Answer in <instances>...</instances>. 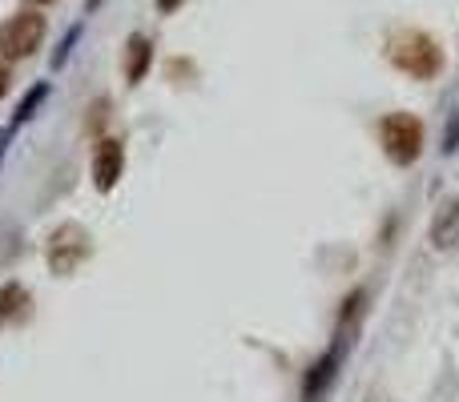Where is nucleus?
<instances>
[{
	"label": "nucleus",
	"instance_id": "obj_7",
	"mask_svg": "<svg viewBox=\"0 0 459 402\" xmlns=\"http://www.w3.org/2000/svg\"><path fill=\"white\" fill-rule=\"evenodd\" d=\"M428 237H431V250H439V253H452L459 245V198H447L436 210Z\"/></svg>",
	"mask_w": 459,
	"mask_h": 402
},
{
	"label": "nucleus",
	"instance_id": "obj_16",
	"mask_svg": "<svg viewBox=\"0 0 459 402\" xmlns=\"http://www.w3.org/2000/svg\"><path fill=\"white\" fill-rule=\"evenodd\" d=\"M363 402H367V398H363Z\"/></svg>",
	"mask_w": 459,
	"mask_h": 402
},
{
	"label": "nucleus",
	"instance_id": "obj_4",
	"mask_svg": "<svg viewBox=\"0 0 459 402\" xmlns=\"http://www.w3.org/2000/svg\"><path fill=\"white\" fill-rule=\"evenodd\" d=\"M93 253V242H89V229L77 226V221H65V226H56L53 234H48L45 242V261L53 274H73V269L81 266V261Z\"/></svg>",
	"mask_w": 459,
	"mask_h": 402
},
{
	"label": "nucleus",
	"instance_id": "obj_3",
	"mask_svg": "<svg viewBox=\"0 0 459 402\" xmlns=\"http://www.w3.org/2000/svg\"><path fill=\"white\" fill-rule=\"evenodd\" d=\"M45 32H48L45 13H37V8L13 13L0 24V56H4V61H29V56L45 45Z\"/></svg>",
	"mask_w": 459,
	"mask_h": 402
},
{
	"label": "nucleus",
	"instance_id": "obj_1",
	"mask_svg": "<svg viewBox=\"0 0 459 402\" xmlns=\"http://www.w3.org/2000/svg\"><path fill=\"white\" fill-rule=\"evenodd\" d=\"M383 56L395 73L411 81H436L447 69V53L428 29H415V24H399L383 37Z\"/></svg>",
	"mask_w": 459,
	"mask_h": 402
},
{
	"label": "nucleus",
	"instance_id": "obj_6",
	"mask_svg": "<svg viewBox=\"0 0 459 402\" xmlns=\"http://www.w3.org/2000/svg\"><path fill=\"white\" fill-rule=\"evenodd\" d=\"M339 358H342V350H339V342H334L323 358H315V363H310L307 379H302V402H318L326 390H331L334 374H339Z\"/></svg>",
	"mask_w": 459,
	"mask_h": 402
},
{
	"label": "nucleus",
	"instance_id": "obj_2",
	"mask_svg": "<svg viewBox=\"0 0 459 402\" xmlns=\"http://www.w3.org/2000/svg\"><path fill=\"white\" fill-rule=\"evenodd\" d=\"M379 145L399 169H407L423 158L428 129H423V121L415 117V113L395 109V113H387V117H379Z\"/></svg>",
	"mask_w": 459,
	"mask_h": 402
},
{
	"label": "nucleus",
	"instance_id": "obj_8",
	"mask_svg": "<svg viewBox=\"0 0 459 402\" xmlns=\"http://www.w3.org/2000/svg\"><path fill=\"white\" fill-rule=\"evenodd\" d=\"M150 64H153V40L142 37V32H134V37L126 40V81L129 85H142Z\"/></svg>",
	"mask_w": 459,
	"mask_h": 402
},
{
	"label": "nucleus",
	"instance_id": "obj_13",
	"mask_svg": "<svg viewBox=\"0 0 459 402\" xmlns=\"http://www.w3.org/2000/svg\"><path fill=\"white\" fill-rule=\"evenodd\" d=\"M8 85H13V73L0 64V101H4V93H8Z\"/></svg>",
	"mask_w": 459,
	"mask_h": 402
},
{
	"label": "nucleus",
	"instance_id": "obj_14",
	"mask_svg": "<svg viewBox=\"0 0 459 402\" xmlns=\"http://www.w3.org/2000/svg\"><path fill=\"white\" fill-rule=\"evenodd\" d=\"M32 4H56V0H32Z\"/></svg>",
	"mask_w": 459,
	"mask_h": 402
},
{
	"label": "nucleus",
	"instance_id": "obj_5",
	"mask_svg": "<svg viewBox=\"0 0 459 402\" xmlns=\"http://www.w3.org/2000/svg\"><path fill=\"white\" fill-rule=\"evenodd\" d=\"M121 174H126V145L117 137H101L93 153V185L101 193H109L121 182Z\"/></svg>",
	"mask_w": 459,
	"mask_h": 402
},
{
	"label": "nucleus",
	"instance_id": "obj_12",
	"mask_svg": "<svg viewBox=\"0 0 459 402\" xmlns=\"http://www.w3.org/2000/svg\"><path fill=\"white\" fill-rule=\"evenodd\" d=\"M153 4H158V13H161V16H174L178 8L186 4V0H153Z\"/></svg>",
	"mask_w": 459,
	"mask_h": 402
},
{
	"label": "nucleus",
	"instance_id": "obj_15",
	"mask_svg": "<svg viewBox=\"0 0 459 402\" xmlns=\"http://www.w3.org/2000/svg\"><path fill=\"white\" fill-rule=\"evenodd\" d=\"M97 4H101V0H89V8H97Z\"/></svg>",
	"mask_w": 459,
	"mask_h": 402
},
{
	"label": "nucleus",
	"instance_id": "obj_10",
	"mask_svg": "<svg viewBox=\"0 0 459 402\" xmlns=\"http://www.w3.org/2000/svg\"><path fill=\"white\" fill-rule=\"evenodd\" d=\"M45 97H48V85H37V89H32V93L21 101V113H16V117H21V121H24V117H32V109H37V105L45 101Z\"/></svg>",
	"mask_w": 459,
	"mask_h": 402
},
{
	"label": "nucleus",
	"instance_id": "obj_9",
	"mask_svg": "<svg viewBox=\"0 0 459 402\" xmlns=\"http://www.w3.org/2000/svg\"><path fill=\"white\" fill-rule=\"evenodd\" d=\"M24 314H29V290L16 282L0 286V330H4L8 322H21Z\"/></svg>",
	"mask_w": 459,
	"mask_h": 402
},
{
	"label": "nucleus",
	"instance_id": "obj_11",
	"mask_svg": "<svg viewBox=\"0 0 459 402\" xmlns=\"http://www.w3.org/2000/svg\"><path fill=\"white\" fill-rule=\"evenodd\" d=\"M77 40H81V24H73V29H69V32H65V37H61V48H56L53 64H65V56L73 53V45H77Z\"/></svg>",
	"mask_w": 459,
	"mask_h": 402
}]
</instances>
